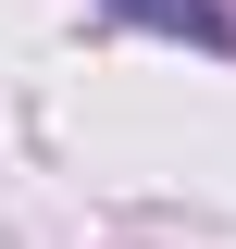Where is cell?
<instances>
[{
	"label": "cell",
	"mask_w": 236,
	"mask_h": 249,
	"mask_svg": "<svg viewBox=\"0 0 236 249\" xmlns=\"http://www.w3.org/2000/svg\"><path fill=\"white\" fill-rule=\"evenodd\" d=\"M124 25H162V37H186V50H236V13L224 0H112Z\"/></svg>",
	"instance_id": "obj_1"
}]
</instances>
